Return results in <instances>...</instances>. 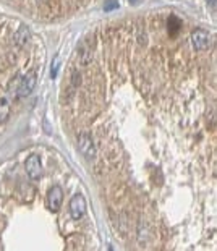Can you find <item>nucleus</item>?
<instances>
[{"mask_svg":"<svg viewBox=\"0 0 217 251\" xmlns=\"http://www.w3.org/2000/svg\"><path fill=\"white\" fill-rule=\"evenodd\" d=\"M79 84H81V76H79L78 72H73V75H72V86L73 88H79Z\"/></svg>","mask_w":217,"mask_h":251,"instance_id":"nucleus-12","label":"nucleus"},{"mask_svg":"<svg viewBox=\"0 0 217 251\" xmlns=\"http://www.w3.org/2000/svg\"><path fill=\"white\" fill-rule=\"evenodd\" d=\"M57 72H59V60H55V63H54V65H52V75H50V76L52 78H55L57 76Z\"/></svg>","mask_w":217,"mask_h":251,"instance_id":"nucleus-13","label":"nucleus"},{"mask_svg":"<svg viewBox=\"0 0 217 251\" xmlns=\"http://www.w3.org/2000/svg\"><path fill=\"white\" fill-rule=\"evenodd\" d=\"M20 78L21 76H15L12 81L8 83V93L10 94H13V96H17V91H18V84H20Z\"/></svg>","mask_w":217,"mask_h":251,"instance_id":"nucleus-10","label":"nucleus"},{"mask_svg":"<svg viewBox=\"0 0 217 251\" xmlns=\"http://www.w3.org/2000/svg\"><path fill=\"white\" fill-rule=\"evenodd\" d=\"M91 55H93V52L86 46V41H84L83 44L79 46V49H78V57H79V60H81L83 65H88L89 60H91Z\"/></svg>","mask_w":217,"mask_h":251,"instance_id":"nucleus-8","label":"nucleus"},{"mask_svg":"<svg viewBox=\"0 0 217 251\" xmlns=\"http://www.w3.org/2000/svg\"><path fill=\"white\" fill-rule=\"evenodd\" d=\"M192 44L196 50H206L211 46V34L206 29H194L192 33Z\"/></svg>","mask_w":217,"mask_h":251,"instance_id":"nucleus-5","label":"nucleus"},{"mask_svg":"<svg viewBox=\"0 0 217 251\" xmlns=\"http://www.w3.org/2000/svg\"><path fill=\"white\" fill-rule=\"evenodd\" d=\"M78 146H79V152H81L88 161H93V159L96 157V146H94L93 136L89 135V133H79Z\"/></svg>","mask_w":217,"mask_h":251,"instance_id":"nucleus-1","label":"nucleus"},{"mask_svg":"<svg viewBox=\"0 0 217 251\" xmlns=\"http://www.w3.org/2000/svg\"><path fill=\"white\" fill-rule=\"evenodd\" d=\"M119 8V2L117 0H107V2L104 3V10L105 12H112V10Z\"/></svg>","mask_w":217,"mask_h":251,"instance_id":"nucleus-11","label":"nucleus"},{"mask_svg":"<svg viewBox=\"0 0 217 251\" xmlns=\"http://www.w3.org/2000/svg\"><path fill=\"white\" fill-rule=\"evenodd\" d=\"M62 202H63V191L60 186H52L47 193V206H49L50 211L57 212L62 207Z\"/></svg>","mask_w":217,"mask_h":251,"instance_id":"nucleus-6","label":"nucleus"},{"mask_svg":"<svg viewBox=\"0 0 217 251\" xmlns=\"http://www.w3.org/2000/svg\"><path fill=\"white\" fill-rule=\"evenodd\" d=\"M36 78L34 72H28L26 75L20 78V84H18V91H17V98H28V96L33 93V89L36 88Z\"/></svg>","mask_w":217,"mask_h":251,"instance_id":"nucleus-2","label":"nucleus"},{"mask_svg":"<svg viewBox=\"0 0 217 251\" xmlns=\"http://www.w3.org/2000/svg\"><path fill=\"white\" fill-rule=\"evenodd\" d=\"M208 3L211 5V8L216 10V0H208Z\"/></svg>","mask_w":217,"mask_h":251,"instance_id":"nucleus-14","label":"nucleus"},{"mask_svg":"<svg viewBox=\"0 0 217 251\" xmlns=\"http://www.w3.org/2000/svg\"><path fill=\"white\" fill-rule=\"evenodd\" d=\"M29 37H31V33H29L28 26H26V25H20L18 31L15 33V42H17L20 47H24L29 42Z\"/></svg>","mask_w":217,"mask_h":251,"instance_id":"nucleus-7","label":"nucleus"},{"mask_svg":"<svg viewBox=\"0 0 217 251\" xmlns=\"http://www.w3.org/2000/svg\"><path fill=\"white\" fill-rule=\"evenodd\" d=\"M86 211H88V206H86V200L81 193H76L75 196L70 200V216L72 219L75 221H79L86 216Z\"/></svg>","mask_w":217,"mask_h":251,"instance_id":"nucleus-3","label":"nucleus"},{"mask_svg":"<svg viewBox=\"0 0 217 251\" xmlns=\"http://www.w3.org/2000/svg\"><path fill=\"white\" fill-rule=\"evenodd\" d=\"M10 117V104L7 99L0 98V124H5Z\"/></svg>","mask_w":217,"mask_h":251,"instance_id":"nucleus-9","label":"nucleus"},{"mask_svg":"<svg viewBox=\"0 0 217 251\" xmlns=\"http://www.w3.org/2000/svg\"><path fill=\"white\" fill-rule=\"evenodd\" d=\"M24 170H26V174H28V177L33 180H39L42 177V161L38 154L28 156V159H26V162H24Z\"/></svg>","mask_w":217,"mask_h":251,"instance_id":"nucleus-4","label":"nucleus"},{"mask_svg":"<svg viewBox=\"0 0 217 251\" xmlns=\"http://www.w3.org/2000/svg\"><path fill=\"white\" fill-rule=\"evenodd\" d=\"M130 2H131V3H138L140 0H130Z\"/></svg>","mask_w":217,"mask_h":251,"instance_id":"nucleus-15","label":"nucleus"}]
</instances>
